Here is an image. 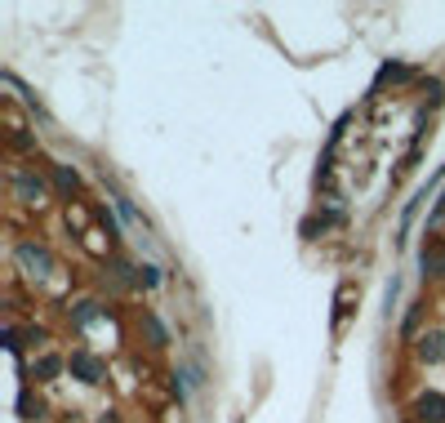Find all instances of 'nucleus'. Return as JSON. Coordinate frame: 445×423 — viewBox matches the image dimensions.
Returning <instances> with one entry per match:
<instances>
[{
    "mask_svg": "<svg viewBox=\"0 0 445 423\" xmlns=\"http://www.w3.org/2000/svg\"><path fill=\"white\" fill-rule=\"evenodd\" d=\"M18 263H22V268H36V276H45L54 268V259H50L45 245H18Z\"/></svg>",
    "mask_w": 445,
    "mask_h": 423,
    "instance_id": "4",
    "label": "nucleus"
},
{
    "mask_svg": "<svg viewBox=\"0 0 445 423\" xmlns=\"http://www.w3.org/2000/svg\"><path fill=\"white\" fill-rule=\"evenodd\" d=\"M418 357H423V361H432V366H437V361H445V334L428 330L423 338H418Z\"/></svg>",
    "mask_w": 445,
    "mask_h": 423,
    "instance_id": "5",
    "label": "nucleus"
},
{
    "mask_svg": "<svg viewBox=\"0 0 445 423\" xmlns=\"http://www.w3.org/2000/svg\"><path fill=\"white\" fill-rule=\"evenodd\" d=\"M147 330H152V338H156V347H161V343H170V334H165V325L156 321V317H147Z\"/></svg>",
    "mask_w": 445,
    "mask_h": 423,
    "instance_id": "9",
    "label": "nucleus"
},
{
    "mask_svg": "<svg viewBox=\"0 0 445 423\" xmlns=\"http://www.w3.org/2000/svg\"><path fill=\"white\" fill-rule=\"evenodd\" d=\"M414 419L418 423H445V396L441 392H423L414 401Z\"/></svg>",
    "mask_w": 445,
    "mask_h": 423,
    "instance_id": "2",
    "label": "nucleus"
},
{
    "mask_svg": "<svg viewBox=\"0 0 445 423\" xmlns=\"http://www.w3.org/2000/svg\"><path fill=\"white\" fill-rule=\"evenodd\" d=\"M99 423H120V419H116V415H107V419H99Z\"/></svg>",
    "mask_w": 445,
    "mask_h": 423,
    "instance_id": "10",
    "label": "nucleus"
},
{
    "mask_svg": "<svg viewBox=\"0 0 445 423\" xmlns=\"http://www.w3.org/2000/svg\"><path fill=\"white\" fill-rule=\"evenodd\" d=\"M58 370H63V361H58V357H41V361H36V379H41V383H50Z\"/></svg>",
    "mask_w": 445,
    "mask_h": 423,
    "instance_id": "7",
    "label": "nucleus"
},
{
    "mask_svg": "<svg viewBox=\"0 0 445 423\" xmlns=\"http://www.w3.org/2000/svg\"><path fill=\"white\" fill-rule=\"evenodd\" d=\"M67 370L76 374L80 383H103V374H107V366H103L99 357H89V352H71L67 357Z\"/></svg>",
    "mask_w": 445,
    "mask_h": 423,
    "instance_id": "1",
    "label": "nucleus"
},
{
    "mask_svg": "<svg viewBox=\"0 0 445 423\" xmlns=\"http://www.w3.org/2000/svg\"><path fill=\"white\" fill-rule=\"evenodd\" d=\"M405 76H410V67H401V63H388L379 71V80H405Z\"/></svg>",
    "mask_w": 445,
    "mask_h": 423,
    "instance_id": "8",
    "label": "nucleus"
},
{
    "mask_svg": "<svg viewBox=\"0 0 445 423\" xmlns=\"http://www.w3.org/2000/svg\"><path fill=\"white\" fill-rule=\"evenodd\" d=\"M54 183H58V187H63L67 196H71V192H80V174H76L71 165H54Z\"/></svg>",
    "mask_w": 445,
    "mask_h": 423,
    "instance_id": "6",
    "label": "nucleus"
},
{
    "mask_svg": "<svg viewBox=\"0 0 445 423\" xmlns=\"http://www.w3.org/2000/svg\"><path fill=\"white\" fill-rule=\"evenodd\" d=\"M14 187H18V201L45 205V183H41V178H31L27 169H14Z\"/></svg>",
    "mask_w": 445,
    "mask_h": 423,
    "instance_id": "3",
    "label": "nucleus"
}]
</instances>
